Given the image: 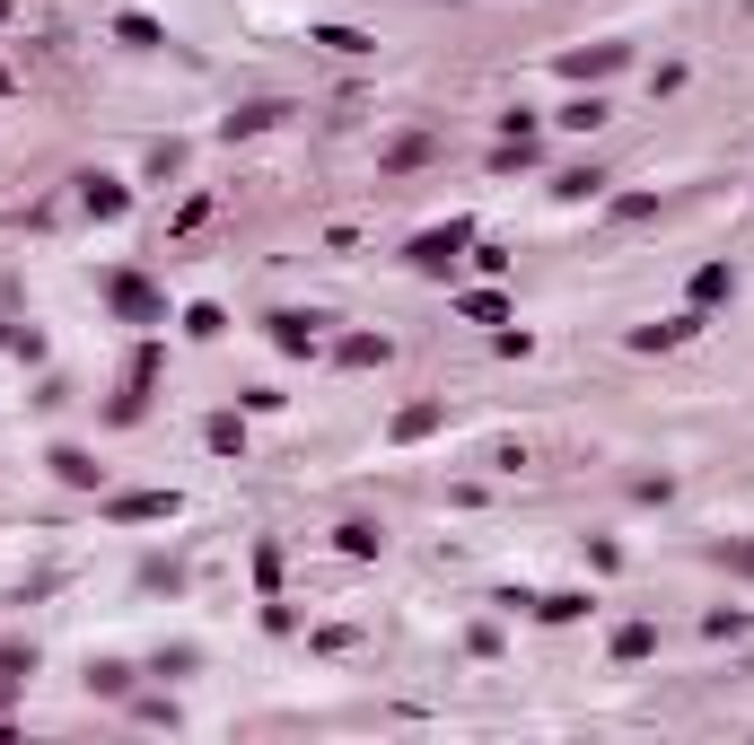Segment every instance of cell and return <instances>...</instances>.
<instances>
[{"mask_svg":"<svg viewBox=\"0 0 754 745\" xmlns=\"http://www.w3.org/2000/svg\"><path fill=\"white\" fill-rule=\"evenodd\" d=\"M307 44H325V53H343V62H360V53H377V44L360 35V27H316Z\"/></svg>","mask_w":754,"mask_h":745,"instance_id":"obj_8","label":"cell"},{"mask_svg":"<svg viewBox=\"0 0 754 745\" xmlns=\"http://www.w3.org/2000/svg\"><path fill=\"white\" fill-rule=\"evenodd\" d=\"M729 290H737V272H729V263H702V272H693V307H720Z\"/></svg>","mask_w":754,"mask_h":745,"instance_id":"obj_7","label":"cell"},{"mask_svg":"<svg viewBox=\"0 0 754 745\" xmlns=\"http://www.w3.org/2000/svg\"><path fill=\"white\" fill-rule=\"evenodd\" d=\"M80 202H88L97 220H115V211H124L132 193H124V185H115V176H88V193H80Z\"/></svg>","mask_w":754,"mask_h":745,"instance_id":"obj_13","label":"cell"},{"mask_svg":"<svg viewBox=\"0 0 754 745\" xmlns=\"http://www.w3.org/2000/svg\"><path fill=\"white\" fill-rule=\"evenodd\" d=\"M562 124H570V132H597V124H606V97H570V106H562Z\"/></svg>","mask_w":754,"mask_h":745,"instance_id":"obj_15","label":"cell"},{"mask_svg":"<svg viewBox=\"0 0 754 745\" xmlns=\"http://www.w3.org/2000/svg\"><path fill=\"white\" fill-rule=\"evenodd\" d=\"M0 18H9V9H0Z\"/></svg>","mask_w":754,"mask_h":745,"instance_id":"obj_21","label":"cell"},{"mask_svg":"<svg viewBox=\"0 0 754 745\" xmlns=\"http://www.w3.org/2000/svg\"><path fill=\"white\" fill-rule=\"evenodd\" d=\"M176 508H185L176 492H124V500H115V517H124V526H149V517H176Z\"/></svg>","mask_w":754,"mask_h":745,"instance_id":"obj_4","label":"cell"},{"mask_svg":"<svg viewBox=\"0 0 754 745\" xmlns=\"http://www.w3.org/2000/svg\"><path fill=\"white\" fill-rule=\"evenodd\" d=\"M0 88H9V71H0Z\"/></svg>","mask_w":754,"mask_h":745,"instance_id":"obj_20","label":"cell"},{"mask_svg":"<svg viewBox=\"0 0 754 745\" xmlns=\"http://www.w3.org/2000/svg\"><path fill=\"white\" fill-rule=\"evenodd\" d=\"M211 448H220V457H247V430H238V412H220V421H211Z\"/></svg>","mask_w":754,"mask_h":745,"instance_id":"obj_18","label":"cell"},{"mask_svg":"<svg viewBox=\"0 0 754 745\" xmlns=\"http://www.w3.org/2000/svg\"><path fill=\"white\" fill-rule=\"evenodd\" d=\"M430 430H439V403H404L395 412V439H430Z\"/></svg>","mask_w":754,"mask_h":745,"instance_id":"obj_14","label":"cell"},{"mask_svg":"<svg viewBox=\"0 0 754 745\" xmlns=\"http://www.w3.org/2000/svg\"><path fill=\"white\" fill-rule=\"evenodd\" d=\"M649 649H658V622H624V631H615V658H624V667H640Z\"/></svg>","mask_w":754,"mask_h":745,"instance_id":"obj_12","label":"cell"},{"mask_svg":"<svg viewBox=\"0 0 754 745\" xmlns=\"http://www.w3.org/2000/svg\"><path fill=\"white\" fill-rule=\"evenodd\" d=\"M53 474H62L71 492H97V474H106V465H97L88 448H53Z\"/></svg>","mask_w":754,"mask_h":745,"instance_id":"obj_5","label":"cell"},{"mask_svg":"<svg viewBox=\"0 0 754 745\" xmlns=\"http://www.w3.org/2000/svg\"><path fill=\"white\" fill-rule=\"evenodd\" d=\"M220 325H229V316H220V307H211V298H202V307H185V334H193V343H211V334H220Z\"/></svg>","mask_w":754,"mask_h":745,"instance_id":"obj_17","label":"cell"},{"mask_svg":"<svg viewBox=\"0 0 754 745\" xmlns=\"http://www.w3.org/2000/svg\"><path fill=\"white\" fill-rule=\"evenodd\" d=\"M343 360H352V369H377V360H386V334H352Z\"/></svg>","mask_w":754,"mask_h":745,"instance_id":"obj_16","label":"cell"},{"mask_svg":"<svg viewBox=\"0 0 754 745\" xmlns=\"http://www.w3.org/2000/svg\"><path fill=\"white\" fill-rule=\"evenodd\" d=\"M465 246H474V229H465V220H448V229H421V238H412V263H421V272H448Z\"/></svg>","mask_w":754,"mask_h":745,"instance_id":"obj_1","label":"cell"},{"mask_svg":"<svg viewBox=\"0 0 754 745\" xmlns=\"http://www.w3.org/2000/svg\"><path fill=\"white\" fill-rule=\"evenodd\" d=\"M263 325H272V343H281L290 360H307V351L325 343V316H299V307H281V316H263Z\"/></svg>","mask_w":754,"mask_h":745,"instance_id":"obj_2","label":"cell"},{"mask_svg":"<svg viewBox=\"0 0 754 745\" xmlns=\"http://www.w3.org/2000/svg\"><path fill=\"white\" fill-rule=\"evenodd\" d=\"M562 71H570V80H606V71H624V44H588V53H570Z\"/></svg>","mask_w":754,"mask_h":745,"instance_id":"obj_6","label":"cell"},{"mask_svg":"<svg viewBox=\"0 0 754 745\" xmlns=\"http://www.w3.org/2000/svg\"><path fill=\"white\" fill-rule=\"evenodd\" d=\"M115 35H124V44H140V53H158V44H167V27H158V18H140V9H124V18H115Z\"/></svg>","mask_w":754,"mask_h":745,"instance_id":"obj_10","label":"cell"},{"mask_svg":"<svg viewBox=\"0 0 754 745\" xmlns=\"http://www.w3.org/2000/svg\"><path fill=\"white\" fill-rule=\"evenodd\" d=\"M535 615H544V622H579V615H588V597H535Z\"/></svg>","mask_w":754,"mask_h":745,"instance_id":"obj_19","label":"cell"},{"mask_svg":"<svg viewBox=\"0 0 754 745\" xmlns=\"http://www.w3.org/2000/svg\"><path fill=\"white\" fill-rule=\"evenodd\" d=\"M702 334V316H667V325H631V351H676V343H693Z\"/></svg>","mask_w":754,"mask_h":745,"instance_id":"obj_3","label":"cell"},{"mask_svg":"<svg viewBox=\"0 0 754 745\" xmlns=\"http://www.w3.org/2000/svg\"><path fill=\"white\" fill-rule=\"evenodd\" d=\"M334 544H343L352 562H369V553H377V544H386V535H377L369 517H343V526H334Z\"/></svg>","mask_w":754,"mask_h":745,"instance_id":"obj_9","label":"cell"},{"mask_svg":"<svg viewBox=\"0 0 754 745\" xmlns=\"http://www.w3.org/2000/svg\"><path fill=\"white\" fill-rule=\"evenodd\" d=\"M106 290H115V307H124V316H158V298H149V281H132V272H115Z\"/></svg>","mask_w":754,"mask_h":745,"instance_id":"obj_11","label":"cell"}]
</instances>
